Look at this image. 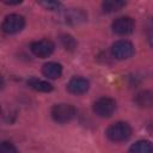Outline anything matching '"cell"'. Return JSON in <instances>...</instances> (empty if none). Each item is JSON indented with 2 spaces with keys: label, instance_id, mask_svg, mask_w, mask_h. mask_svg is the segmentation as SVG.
<instances>
[{
  "label": "cell",
  "instance_id": "cell-6",
  "mask_svg": "<svg viewBox=\"0 0 153 153\" xmlns=\"http://www.w3.org/2000/svg\"><path fill=\"white\" fill-rule=\"evenodd\" d=\"M112 31L116 33V35H120V36H127L129 33L133 32L134 27H135V23H134V19L130 18V17H118L116 18L114 22H112Z\"/></svg>",
  "mask_w": 153,
  "mask_h": 153
},
{
  "label": "cell",
  "instance_id": "cell-13",
  "mask_svg": "<svg viewBox=\"0 0 153 153\" xmlns=\"http://www.w3.org/2000/svg\"><path fill=\"white\" fill-rule=\"evenodd\" d=\"M27 85L35 90V91H38V92H50L53 90V85L48 81H44V80H41L38 78H31L27 80Z\"/></svg>",
  "mask_w": 153,
  "mask_h": 153
},
{
  "label": "cell",
  "instance_id": "cell-10",
  "mask_svg": "<svg viewBox=\"0 0 153 153\" xmlns=\"http://www.w3.org/2000/svg\"><path fill=\"white\" fill-rule=\"evenodd\" d=\"M42 73L49 79H57L61 76L62 66L57 62H47L42 67Z\"/></svg>",
  "mask_w": 153,
  "mask_h": 153
},
{
  "label": "cell",
  "instance_id": "cell-11",
  "mask_svg": "<svg viewBox=\"0 0 153 153\" xmlns=\"http://www.w3.org/2000/svg\"><path fill=\"white\" fill-rule=\"evenodd\" d=\"M129 153H153V143L148 140H139L129 147Z\"/></svg>",
  "mask_w": 153,
  "mask_h": 153
},
{
  "label": "cell",
  "instance_id": "cell-5",
  "mask_svg": "<svg viewBox=\"0 0 153 153\" xmlns=\"http://www.w3.org/2000/svg\"><path fill=\"white\" fill-rule=\"evenodd\" d=\"M111 53L117 60H126L134 55V45L127 39H120L112 44Z\"/></svg>",
  "mask_w": 153,
  "mask_h": 153
},
{
  "label": "cell",
  "instance_id": "cell-18",
  "mask_svg": "<svg viewBox=\"0 0 153 153\" xmlns=\"http://www.w3.org/2000/svg\"><path fill=\"white\" fill-rule=\"evenodd\" d=\"M4 2H5V4H7V5H18V4H20L22 1H20V0H17V1H10V0H4Z\"/></svg>",
  "mask_w": 153,
  "mask_h": 153
},
{
  "label": "cell",
  "instance_id": "cell-2",
  "mask_svg": "<svg viewBox=\"0 0 153 153\" xmlns=\"http://www.w3.org/2000/svg\"><path fill=\"white\" fill-rule=\"evenodd\" d=\"M75 116V109L71 104H56L51 109V117L57 123H67Z\"/></svg>",
  "mask_w": 153,
  "mask_h": 153
},
{
  "label": "cell",
  "instance_id": "cell-7",
  "mask_svg": "<svg viewBox=\"0 0 153 153\" xmlns=\"http://www.w3.org/2000/svg\"><path fill=\"white\" fill-rule=\"evenodd\" d=\"M30 49H31L32 54L36 55L37 57L44 59L53 54L55 45L50 39H41V41H36V42L31 43Z\"/></svg>",
  "mask_w": 153,
  "mask_h": 153
},
{
  "label": "cell",
  "instance_id": "cell-17",
  "mask_svg": "<svg viewBox=\"0 0 153 153\" xmlns=\"http://www.w3.org/2000/svg\"><path fill=\"white\" fill-rule=\"evenodd\" d=\"M39 5H42L44 8L50 10V11H56L61 7V4L59 1H38Z\"/></svg>",
  "mask_w": 153,
  "mask_h": 153
},
{
  "label": "cell",
  "instance_id": "cell-3",
  "mask_svg": "<svg viewBox=\"0 0 153 153\" xmlns=\"http://www.w3.org/2000/svg\"><path fill=\"white\" fill-rule=\"evenodd\" d=\"M25 26V19L23 16L20 14H8L4 22H2V31L5 33H8V35H13V33H17L19 31H22Z\"/></svg>",
  "mask_w": 153,
  "mask_h": 153
},
{
  "label": "cell",
  "instance_id": "cell-14",
  "mask_svg": "<svg viewBox=\"0 0 153 153\" xmlns=\"http://www.w3.org/2000/svg\"><path fill=\"white\" fill-rule=\"evenodd\" d=\"M126 6V2L122 0H105L102 4V8L104 12L111 13V12H116L120 11L122 7Z\"/></svg>",
  "mask_w": 153,
  "mask_h": 153
},
{
  "label": "cell",
  "instance_id": "cell-19",
  "mask_svg": "<svg viewBox=\"0 0 153 153\" xmlns=\"http://www.w3.org/2000/svg\"><path fill=\"white\" fill-rule=\"evenodd\" d=\"M148 41H149V44L153 47V30L149 32V35H148Z\"/></svg>",
  "mask_w": 153,
  "mask_h": 153
},
{
  "label": "cell",
  "instance_id": "cell-15",
  "mask_svg": "<svg viewBox=\"0 0 153 153\" xmlns=\"http://www.w3.org/2000/svg\"><path fill=\"white\" fill-rule=\"evenodd\" d=\"M61 43H62L65 49L71 50V51L76 48V42L71 35H62L61 36Z\"/></svg>",
  "mask_w": 153,
  "mask_h": 153
},
{
  "label": "cell",
  "instance_id": "cell-12",
  "mask_svg": "<svg viewBox=\"0 0 153 153\" xmlns=\"http://www.w3.org/2000/svg\"><path fill=\"white\" fill-rule=\"evenodd\" d=\"M86 20V14L80 8H71L66 12V22L68 24H79Z\"/></svg>",
  "mask_w": 153,
  "mask_h": 153
},
{
  "label": "cell",
  "instance_id": "cell-16",
  "mask_svg": "<svg viewBox=\"0 0 153 153\" xmlns=\"http://www.w3.org/2000/svg\"><path fill=\"white\" fill-rule=\"evenodd\" d=\"M0 153H18L16 146L8 141H4L1 142V146H0Z\"/></svg>",
  "mask_w": 153,
  "mask_h": 153
},
{
  "label": "cell",
  "instance_id": "cell-1",
  "mask_svg": "<svg viewBox=\"0 0 153 153\" xmlns=\"http://www.w3.org/2000/svg\"><path fill=\"white\" fill-rule=\"evenodd\" d=\"M105 134L114 142H123L131 136V127L127 122H116L106 129Z\"/></svg>",
  "mask_w": 153,
  "mask_h": 153
},
{
  "label": "cell",
  "instance_id": "cell-9",
  "mask_svg": "<svg viewBox=\"0 0 153 153\" xmlns=\"http://www.w3.org/2000/svg\"><path fill=\"white\" fill-rule=\"evenodd\" d=\"M134 102H135V104L137 106L143 108V109L153 108V92L148 91V90L140 91L134 97Z\"/></svg>",
  "mask_w": 153,
  "mask_h": 153
},
{
  "label": "cell",
  "instance_id": "cell-4",
  "mask_svg": "<svg viewBox=\"0 0 153 153\" xmlns=\"http://www.w3.org/2000/svg\"><path fill=\"white\" fill-rule=\"evenodd\" d=\"M116 109V102L109 97H102L93 104V112L99 117H110Z\"/></svg>",
  "mask_w": 153,
  "mask_h": 153
},
{
  "label": "cell",
  "instance_id": "cell-8",
  "mask_svg": "<svg viewBox=\"0 0 153 153\" xmlns=\"http://www.w3.org/2000/svg\"><path fill=\"white\" fill-rule=\"evenodd\" d=\"M90 87V82L84 78H73L69 80L67 88L73 94H82Z\"/></svg>",
  "mask_w": 153,
  "mask_h": 153
}]
</instances>
